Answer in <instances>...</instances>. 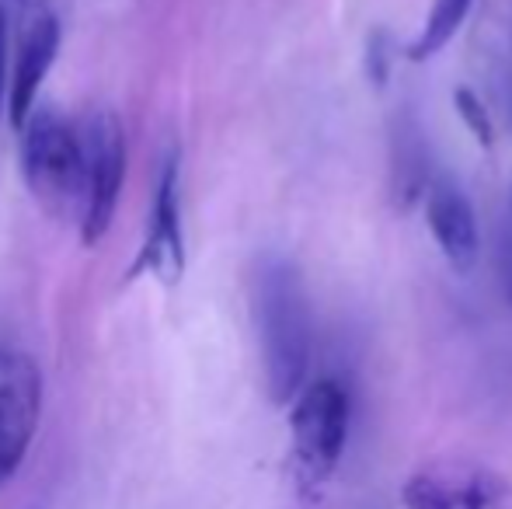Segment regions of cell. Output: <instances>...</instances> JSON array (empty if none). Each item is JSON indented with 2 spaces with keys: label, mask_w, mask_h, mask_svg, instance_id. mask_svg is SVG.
Segmentation results:
<instances>
[{
  "label": "cell",
  "mask_w": 512,
  "mask_h": 509,
  "mask_svg": "<svg viewBox=\"0 0 512 509\" xmlns=\"http://www.w3.org/2000/svg\"><path fill=\"white\" fill-rule=\"evenodd\" d=\"M352 398L349 387L335 377L307 384L293 398L290 433H293V461L304 485H321L338 468L349 443Z\"/></svg>",
  "instance_id": "obj_3"
},
{
  "label": "cell",
  "mask_w": 512,
  "mask_h": 509,
  "mask_svg": "<svg viewBox=\"0 0 512 509\" xmlns=\"http://www.w3.org/2000/svg\"><path fill=\"white\" fill-rule=\"evenodd\" d=\"M366 77L373 81V88H387L391 81V70H394V42L387 35V28H373L366 35Z\"/></svg>",
  "instance_id": "obj_13"
},
{
  "label": "cell",
  "mask_w": 512,
  "mask_h": 509,
  "mask_svg": "<svg viewBox=\"0 0 512 509\" xmlns=\"http://www.w3.org/2000/svg\"><path fill=\"white\" fill-rule=\"evenodd\" d=\"M81 140H84L81 238L84 245H98L112 231L122 182H126V129H122V119L115 112L98 109L81 126Z\"/></svg>",
  "instance_id": "obj_4"
},
{
  "label": "cell",
  "mask_w": 512,
  "mask_h": 509,
  "mask_svg": "<svg viewBox=\"0 0 512 509\" xmlns=\"http://www.w3.org/2000/svg\"><path fill=\"white\" fill-rule=\"evenodd\" d=\"M4 53H7V25H4V4H0V102H4Z\"/></svg>",
  "instance_id": "obj_16"
},
{
  "label": "cell",
  "mask_w": 512,
  "mask_h": 509,
  "mask_svg": "<svg viewBox=\"0 0 512 509\" xmlns=\"http://www.w3.org/2000/svg\"><path fill=\"white\" fill-rule=\"evenodd\" d=\"M56 53H60V21L53 14H39V18L28 25L25 39L18 46V63H14L11 91H7V102H11V123L25 126L28 116L35 112V98L46 81L49 67H53Z\"/></svg>",
  "instance_id": "obj_9"
},
{
  "label": "cell",
  "mask_w": 512,
  "mask_h": 509,
  "mask_svg": "<svg viewBox=\"0 0 512 509\" xmlns=\"http://www.w3.org/2000/svg\"><path fill=\"white\" fill-rule=\"evenodd\" d=\"M21 171L32 196L49 213H74L84 206V140L56 109H39L21 126Z\"/></svg>",
  "instance_id": "obj_2"
},
{
  "label": "cell",
  "mask_w": 512,
  "mask_h": 509,
  "mask_svg": "<svg viewBox=\"0 0 512 509\" xmlns=\"http://www.w3.org/2000/svg\"><path fill=\"white\" fill-rule=\"evenodd\" d=\"M42 415V374L28 356L0 349V485L28 457Z\"/></svg>",
  "instance_id": "obj_6"
},
{
  "label": "cell",
  "mask_w": 512,
  "mask_h": 509,
  "mask_svg": "<svg viewBox=\"0 0 512 509\" xmlns=\"http://www.w3.org/2000/svg\"><path fill=\"white\" fill-rule=\"evenodd\" d=\"M425 220H429V231L436 238L439 252L457 272H471L478 265L481 255V238H478V217H474V206L464 192L453 182L439 178L432 182L429 196H425Z\"/></svg>",
  "instance_id": "obj_8"
},
{
  "label": "cell",
  "mask_w": 512,
  "mask_h": 509,
  "mask_svg": "<svg viewBox=\"0 0 512 509\" xmlns=\"http://www.w3.org/2000/svg\"><path fill=\"white\" fill-rule=\"evenodd\" d=\"M408 509H512V482L474 461H432L401 489Z\"/></svg>",
  "instance_id": "obj_5"
},
{
  "label": "cell",
  "mask_w": 512,
  "mask_h": 509,
  "mask_svg": "<svg viewBox=\"0 0 512 509\" xmlns=\"http://www.w3.org/2000/svg\"><path fill=\"white\" fill-rule=\"evenodd\" d=\"M495 262H499V283L502 293L512 304V217L499 224V248H495Z\"/></svg>",
  "instance_id": "obj_14"
},
{
  "label": "cell",
  "mask_w": 512,
  "mask_h": 509,
  "mask_svg": "<svg viewBox=\"0 0 512 509\" xmlns=\"http://www.w3.org/2000/svg\"><path fill=\"white\" fill-rule=\"evenodd\" d=\"M453 109H457V116L464 119V126L471 129V136L481 143V147H492V143H495V123H492V116H488L485 105H481V98L474 95L471 88L453 91Z\"/></svg>",
  "instance_id": "obj_12"
},
{
  "label": "cell",
  "mask_w": 512,
  "mask_h": 509,
  "mask_svg": "<svg viewBox=\"0 0 512 509\" xmlns=\"http://www.w3.org/2000/svg\"><path fill=\"white\" fill-rule=\"evenodd\" d=\"M429 143L415 109L405 105L391 119V196L394 206L411 210L422 196H429Z\"/></svg>",
  "instance_id": "obj_10"
},
{
  "label": "cell",
  "mask_w": 512,
  "mask_h": 509,
  "mask_svg": "<svg viewBox=\"0 0 512 509\" xmlns=\"http://www.w3.org/2000/svg\"><path fill=\"white\" fill-rule=\"evenodd\" d=\"M150 272L157 283L175 286L185 276V234H182V196H178V154L164 157L161 175H157L154 206H150L147 238L129 265L126 276L136 279Z\"/></svg>",
  "instance_id": "obj_7"
},
{
  "label": "cell",
  "mask_w": 512,
  "mask_h": 509,
  "mask_svg": "<svg viewBox=\"0 0 512 509\" xmlns=\"http://www.w3.org/2000/svg\"><path fill=\"white\" fill-rule=\"evenodd\" d=\"M499 95H502V102H506V119H509V126H512V67L502 70V77H499Z\"/></svg>",
  "instance_id": "obj_15"
},
{
  "label": "cell",
  "mask_w": 512,
  "mask_h": 509,
  "mask_svg": "<svg viewBox=\"0 0 512 509\" xmlns=\"http://www.w3.org/2000/svg\"><path fill=\"white\" fill-rule=\"evenodd\" d=\"M471 4L474 0H432V11H429V18H425L422 35L408 46L411 60L422 63V60H429V56H436L439 49H443L446 42L460 32V25H464Z\"/></svg>",
  "instance_id": "obj_11"
},
{
  "label": "cell",
  "mask_w": 512,
  "mask_h": 509,
  "mask_svg": "<svg viewBox=\"0 0 512 509\" xmlns=\"http://www.w3.org/2000/svg\"><path fill=\"white\" fill-rule=\"evenodd\" d=\"M255 328L262 342L265 384L276 405L293 401L304 391L310 367V304L300 269L283 255H265L251 279Z\"/></svg>",
  "instance_id": "obj_1"
},
{
  "label": "cell",
  "mask_w": 512,
  "mask_h": 509,
  "mask_svg": "<svg viewBox=\"0 0 512 509\" xmlns=\"http://www.w3.org/2000/svg\"><path fill=\"white\" fill-rule=\"evenodd\" d=\"M509 217H512V210H509Z\"/></svg>",
  "instance_id": "obj_17"
}]
</instances>
